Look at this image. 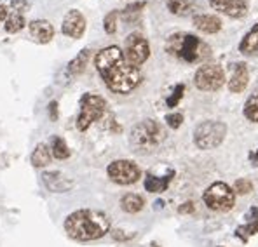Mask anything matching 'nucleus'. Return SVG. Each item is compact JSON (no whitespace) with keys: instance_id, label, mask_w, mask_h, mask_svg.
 Returning a JSON list of instances; mask_svg holds the SVG:
<instances>
[{"instance_id":"obj_15","label":"nucleus","mask_w":258,"mask_h":247,"mask_svg":"<svg viewBox=\"0 0 258 247\" xmlns=\"http://www.w3.org/2000/svg\"><path fill=\"white\" fill-rule=\"evenodd\" d=\"M248 80H250V73H248V68H246L244 63H238L234 66V73L229 80V91L234 94H239L248 87Z\"/></svg>"},{"instance_id":"obj_32","label":"nucleus","mask_w":258,"mask_h":247,"mask_svg":"<svg viewBox=\"0 0 258 247\" xmlns=\"http://www.w3.org/2000/svg\"><path fill=\"white\" fill-rule=\"evenodd\" d=\"M180 212L182 214H192L194 211H196V207H194V202H184L182 206H180Z\"/></svg>"},{"instance_id":"obj_27","label":"nucleus","mask_w":258,"mask_h":247,"mask_svg":"<svg viewBox=\"0 0 258 247\" xmlns=\"http://www.w3.org/2000/svg\"><path fill=\"white\" fill-rule=\"evenodd\" d=\"M117 19H119V11H110L103 19V28L109 35H113L117 32Z\"/></svg>"},{"instance_id":"obj_19","label":"nucleus","mask_w":258,"mask_h":247,"mask_svg":"<svg viewBox=\"0 0 258 247\" xmlns=\"http://www.w3.org/2000/svg\"><path fill=\"white\" fill-rule=\"evenodd\" d=\"M121 207L128 214H136L145 207V198L138 194H126L121 198Z\"/></svg>"},{"instance_id":"obj_31","label":"nucleus","mask_w":258,"mask_h":247,"mask_svg":"<svg viewBox=\"0 0 258 247\" xmlns=\"http://www.w3.org/2000/svg\"><path fill=\"white\" fill-rule=\"evenodd\" d=\"M164 122H166L171 129H178L180 125L184 124V115L178 113V111H175V113H167V115L164 117Z\"/></svg>"},{"instance_id":"obj_14","label":"nucleus","mask_w":258,"mask_h":247,"mask_svg":"<svg viewBox=\"0 0 258 247\" xmlns=\"http://www.w3.org/2000/svg\"><path fill=\"white\" fill-rule=\"evenodd\" d=\"M42 181L46 185V188L49 192H55V194H65L74 186V181L65 177L61 173L58 171H51V173H44L42 174Z\"/></svg>"},{"instance_id":"obj_25","label":"nucleus","mask_w":258,"mask_h":247,"mask_svg":"<svg viewBox=\"0 0 258 247\" xmlns=\"http://www.w3.org/2000/svg\"><path fill=\"white\" fill-rule=\"evenodd\" d=\"M25 25H26V21H25V18H23V14L13 13L7 18V21H5V30H7L9 33H18L25 28Z\"/></svg>"},{"instance_id":"obj_23","label":"nucleus","mask_w":258,"mask_h":247,"mask_svg":"<svg viewBox=\"0 0 258 247\" xmlns=\"http://www.w3.org/2000/svg\"><path fill=\"white\" fill-rule=\"evenodd\" d=\"M242 113H244V117L250 120V122L258 124V87L251 92L250 96H248Z\"/></svg>"},{"instance_id":"obj_35","label":"nucleus","mask_w":258,"mask_h":247,"mask_svg":"<svg viewBox=\"0 0 258 247\" xmlns=\"http://www.w3.org/2000/svg\"><path fill=\"white\" fill-rule=\"evenodd\" d=\"M246 219H248V223L258 221V207H251V209L248 211V214H246Z\"/></svg>"},{"instance_id":"obj_13","label":"nucleus","mask_w":258,"mask_h":247,"mask_svg":"<svg viewBox=\"0 0 258 247\" xmlns=\"http://www.w3.org/2000/svg\"><path fill=\"white\" fill-rule=\"evenodd\" d=\"M30 35L38 42V44H49L55 38V26L47 19H34L28 23Z\"/></svg>"},{"instance_id":"obj_38","label":"nucleus","mask_w":258,"mask_h":247,"mask_svg":"<svg viewBox=\"0 0 258 247\" xmlns=\"http://www.w3.org/2000/svg\"><path fill=\"white\" fill-rule=\"evenodd\" d=\"M250 160H251V164H253V165H258V152L251 153V155H250Z\"/></svg>"},{"instance_id":"obj_30","label":"nucleus","mask_w":258,"mask_h":247,"mask_svg":"<svg viewBox=\"0 0 258 247\" xmlns=\"http://www.w3.org/2000/svg\"><path fill=\"white\" fill-rule=\"evenodd\" d=\"M234 192L239 195H248L253 192V183L250 179H238L236 185H234Z\"/></svg>"},{"instance_id":"obj_9","label":"nucleus","mask_w":258,"mask_h":247,"mask_svg":"<svg viewBox=\"0 0 258 247\" xmlns=\"http://www.w3.org/2000/svg\"><path fill=\"white\" fill-rule=\"evenodd\" d=\"M124 56L131 65L142 66L150 58V46L148 40L142 33H129L124 40Z\"/></svg>"},{"instance_id":"obj_1","label":"nucleus","mask_w":258,"mask_h":247,"mask_svg":"<svg viewBox=\"0 0 258 247\" xmlns=\"http://www.w3.org/2000/svg\"><path fill=\"white\" fill-rule=\"evenodd\" d=\"M94 66L105 86L115 94H129L142 84L140 68L126 59L124 51L117 46H109L96 54Z\"/></svg>"},{"instance_id":"obj_2","label":"nucleus","mask_w":258,"mask_h":247,"mask_svg":"<svg viewBox=\"0 0 258 247\" xmlns=\"http://www.w3.org/2000/svg\"><path fill=\"white\" fill-rule=\"evenodd\" d=\"M65 231L79 242L98 240L110 231V218L101 211L80 209L65 219Z\"/></svg>"},{"instance_id":"obj_33","label":"nucleus","mask_w":258,"mask_h":247,"mask_svg":"<svg viewBox=\"0 0 258 247\" xmlns=\"http://www.w3.org/2000/svg\"><path fill=\"white\" fill-rule=\"evenodd\" d=\"M47 108H49V119L58 120V103H56V101H51Z\"/></svg>"},{"instance_id":"obj_18","label":"nucleus","mask_w":258,"mask_h":247,"mask_svg":"<svg viewBox=\"0 0 258 247\" xmlns=\"http://www.w3.org/2000/svg\"><path fill=\"white\" fill-rule=\"evenodd\" d=\"M239 53L244 56H258V23L239 42Z\"/></svg>"},{"instance_id":"obj_20","label":"nucleus","mask_w":258,"mask_h":247,"mask_svg":"<svg viewBox=\"0 0 258 247\" xmlns=\"http://www.w3.org/2000/svg\"><path fill=\"white\" fill-rule=\"evenodd\" d=\"M51 155H53V153L49 152V146L44 143H38L37 146H35L34 152H32L30 160H32V165H34V167H46L51 162Z\"/></svg>"},{"instance_id":"obj_34","label":"nucleus","mask_w":258,"mask_h":247,"mask_svg":"<svg viewBox=\"0 0 258 247\" xmlns=\"http://www.w3.org/2000/svg\"><path fill=\"white\" fill-rule=\"evenodd\" d=\"M26 5H28L26 4V0H11V7H13L14 11H19V13L21 11H25Z\"/></svg>"},{"instance_id":"obj_16","label":"nucleus","mask_w":258,"mask_h":247,"mask_svg":"<svg viewBox=\"0 0 258 247\" xmlns=\"http://www.w3.org/2000/svg\"><path fill=\"white\" fill-rule=\"evenodd\" d=\"M194 26H196L199 32L208 33V35H213V33H218L221 30V21L218 16H213V14H197L194 16Z\"/></svg>"},{"instance_id":"obj_21","label":"nucleus","mask_w":258,"mask_h":247,"mask_svg":"<svg viewBox=\"0 0 258 247\" xmlns=\"http://www.w3.org/2000/svg\"><path fill=\"white\" fill-rule=\"evenodd\" d=\"M196 0H166V7L175 16H187L192 13Z\"/></svg>"},{"instance_id":"obj_17","label":"nucleus","mask_w":258,"mask_h":247,"mask_svg":"<svg viewBox=\"0 0 258 247\" xmlns=\"http://www.w3.org/2000/svg\"><path fill=\"white\" fill-rule=\"evenodd\" d=\"M175 176V171H167L166 176L159 177L154 174H147L145 177V190L150 194H161V192H166L167 186H169L171 179Z\"/></svg>"},{"instance_id":"obj_24","label":"nucleus","mask_w":258,"mask_h":247,"mask_svg":"<svg viewBox=\"0 0 258 247\" xmlns=\"http://www.w3.org/2000/svg\"><path fill=\"white\" fill-rule=\"evenodd\" d=\"M51 150H53V157L58 159V160H65V159L70 157V148L67 146L65 140L59 136L53 138V141H51Z\"/></svg>"},{"instance_id":"obj_3","label":"nucleus","mask_w":258,"mask_h":247,"mask_svg":"<svg viewBox=\"0 0 258 247\" xmlns=\"http://www.w3.org/2000/svg\"><path fill=\"white\" fill-rule=\"evenodd\" d=\"M166 53L188 63V65H197V63L206 61L211 56V47L194 33L178 32L167 37Z\"/></svg>"},{"instance_id":"obj_22","label":"nucleus","mask_w":258,"mask_h":247,"mask_svg":"<svg viewBox=\"0 0 258 247\" xmlns=\"http://www.w3.org/2000/svg\"><path fill=\"white\" fill-rule=\"evenodd\" d=\"M89 56H91V51L89 49H82L70 63H68V73L70 75H80L84 70H86V66H88L89 61Z\"/></svg>"},{"instance_id":"obj_5","label":"nucleus","mask_w":258,"mask_h":247,"mask_svg":"<svg viewBox=\"0 0 258 247\" xmlns=\"http://www.w3.org/2000/svg\"><path fill=\"white\" fill-rule=\"evenodd\" d=\"M227 136V125L220 120H204L194 129V144L199 150H213L220 146Z\"/></svg>"},{"instance_id":"obj_11","label":"nucleus","mask_w":258,"mask_h":247,"mask_svg":"<svg viewBox=\"0 0 258 247\" xmlns=\"http://www.w3.org/2000/svg\"><path fill=\"white\" fill-rule=\"evenodd\" d=\"M61 32L63 35H67L70 38H82V35L86 33V18H84V14L77 9H70L63 18Z\"/></svg>"},{"instance_id":"obj_8","label":"nucleus","mask_w":258,"mask_h":247,"mask_svg":"<svg viewBox=\"0 0 258 247\" xmlns=\"http://www.w3.org/2000/svg\"><path fill=\"white\" fill-rule=\"evenodd\" d=\"M194 84L199 91L215 92L225 84V71L220 65H201L194 75Z\"/></svg>"},{"instance_id":"obj_36","label":"nucleus","mask_w":258,"mask_h":247,"mask_svg":"<svg viewBox=\"0 0 258 247\" xmlns=\"http://www.w3.org/2000/svg\"><path fill=\"white\" fill-rule=\"evenodd\" d=\"M112 237L115 240H129L131 237H133V235H124V231H122V230H113Z\"/></svg>"},{"instance_id":"obj_12","label":"nucleus","mask_w":258,"mask_h":247,"mask_svg":"<svg viewBox=\"0 0 258 247\" xmlns=\"http://www.w3.org/2000/svg\"><path fill=\"white\" fill-rule=\"evenodd\" d=\"M209 5L229 18H242L248 11L246 0H209Z\"/></svg>"},{"instance_id":"obj_7","label":"nucleus","mask_w":258,"mask_h":247,"mask_svg":"<svg viewBox=\"0 0 258 247\" xmlns=\"http://www.w3.org/2000/svg\"><path fill=\"white\" fill-rule=\"evenodd\" d=\"M203 200L211 211L227 212V211L232 209L234 204H236V192H234V188H230L227 183L217 181L206 188V192H204V195H203Z\"/></svg>"},{"instance_id":"obj_26","label":"nucleus","mask_w":258,"mask_h":247,"mask_svg":"<svg viewBox=\"0 0 258 247\" xmlns=\"http://www.w3.org/2000/svg\"><path fill=\"white\" fill-rule=\"evenodd\" d=\"M145 5H147L145 0H140V2H133V4L126 5V9L122 11V18H124V21H134L140 14H142Z\"/></svg>"},{"instance_id":"obj_6","label":"nucleus","mask_w":258,"mask_h":247,"mask_svg":"<svg viewBox=\"0 0 258 247\" xmlns=\"http://www.w3.org/2000/svg\"><path fill=\"white\" fill-rule=\"evenodd\" d=\"M107 111V101L98 94H84L80 98V111L77 117V129L80 132L88 131L91 127V124L96 120H100Z\"/></svg>"},{"instance_id":"obj_4","label":"nucleus","mask_w":258,"mask_h":247,"mask_svg":"<svg viewBox=\"0 0 258 247\" xmlns=\"http://www.w3.org/2000/svg\"><path fill=\"white\" fill-rule=\"evenodd\" d=\"M164 140H166L164 127L152 119L142 120L140 124H136L131 131V138H129L133 150L140 155L154 153Z\"/></svg>"},{"instance_id":"obj_28","label":"nucleus","mask_w":258,"mask_h":247,"mask_svg":"<svg viewBox=\"0 0 258 247\" xmlns=\"http://www.w3.org/2000/svg\"><path fill=\"white\" fill-rule=\"evenodd\" d=\"M258 233V221H251V223H246V225H242V227H239L238 230H236V235H238L241 240H246L248 237H251V235Z\"/></svg>"},{"instance_id":"obj_29","label":"nucleus","mask_w":258,"mask_h":247,"mask_svg":"<svg viewBox=\"0 0 258 247\" xmlns=\"http://www.w3.org/2000/svg\"><path fill=\"white\" fill-rule=\"evenodd\" d=\"M184 92H185V86H184V84H178V86L175 87V91H173V94H171L169 98L166 99L167 108H175L176 105L180 103V99L184 98Z\"/></svg>"},{"instance_id":"obj_37","label":"nucleus","mask_w":258,"mask_h":247,"mask_svg":"<svg viewBox=\"0 0 258 247\" xmlns=\"http://www.w3.org/2000/svg\"><path fill=\"white\" fill-rule=\"evenodd\" d=\"M9 18V11H7V5L0 4V21H7Z\"/></svg>"},{"instance_id":"obj_10","label":"nucleus","mask_w":258,"mask_h":247,"mask_svg":"<svg viewBox=\"0 0 258 247\" xmlns=\"http://www.w3.org/2000/svg\"><path fill=\"white\" fill-rule=\"evenodd\" d=\"M107 174L117 185H133L142 177V169L133 160H113L107 167Z\"/></svg>"}]
</instances>
